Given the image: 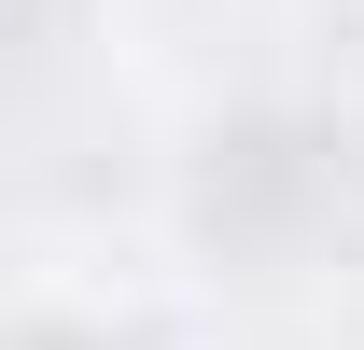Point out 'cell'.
<instances>
[{"label": "cell", "instance_id": "6da1fadb", "mask_svg": "<svg viewBox=\"0 0 364 350\" xmlns=\"http://www.w3.org/2000/svg\"><path fill=\"white\" fill-rule=\"evenodd\" d=\"M14 350H112V336H14Z\"/></svg>", "mask_w": 364, "mask_h": 350}]
</instances>
